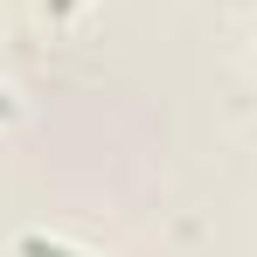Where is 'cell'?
<instances>
[{
  "label": "cell",
  "instance_id": "cell-1",
  "mask_svg": "<svg viewBox=\"0 0 257 257\" xmlns=\"http://www.w3.org/2000/svg\"><path fill=\"white\" fill-rule=\"evenodd\" d=\"M21 257H77V250H63V243H42V236H28V243H21Z\"/></svg>",
  "mask_w": 257,
  "mask_h": 257
},
{
  "label": "cell",
  "instance_id": "cell-2",
  "mask_svg": "<svg viewBox=\"0 0 257 257\" xmlns=\"http://www.w3.org/2000/svg\"><path fill=\"white\" fill-rule=\"evenodd\" d=\"M49 7H56V14H63V7H77V0H49Z\"/></svg>",
  "mask_w": 257,
  "mask_h": 257
}]
</instances>
